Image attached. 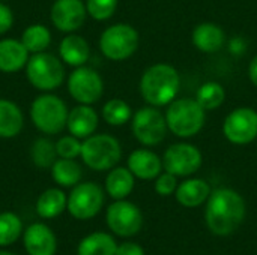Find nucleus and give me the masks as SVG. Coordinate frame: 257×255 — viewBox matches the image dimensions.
Listing matches in <instances>:
<instances>
[{"label":"nucleus","mask_w":257,"mask_h":255,"mask_svg":"<svg viewBox=\"0 0 257 255\" xmlns=\"http://www.w3.org/2000/svg\"><path fill=\"white\" fill-rule=\"evenodd\" d=\"M130 171L142 180H152L161 174L163 161L149 149H137L128 156Z\"/></svg>","instance_id":"dca6fc26"},{"label":"nucleus","mask_w":257,"mask_h":255,"mask_svg":"<svg viewBox=\"0 0 257 255\" xmlns=\"http://www.w3.org/2000/svg\"><path fill=\"white\" fill-rule=\"evenodd\" d=\"M176 188H178L176 176H173V174L169 173V171L161 173V174L155 179V191H157L158 195L169 197V195H172V194L176 192Z\"/></svg>","instance_id":"72a5a7b5"},{"label":"nucleus","mask_w":257,"mask_h":255,"mask_svg":"<svg viewBox=\"0 0 257 255\" xmlns=\"http://www.w3.org/2000/svg\"><path fill=\"white\" fill-rule=\"evenodd\" d=\"M104 204V192L93 182H83L74 186L68 197V212L77 219H90L99 213Z\"/></svg>","instance_id":"1a4fd4ad"},{"label":"nucleus","mask_w":257,"mask_h":255,"mask_svg":"<svg viewBox=\"0 0 257 255\" xmlns=\"http://www.w3.org/2000/svg\"><path fill=\"white\" fill-rule=\"evenodd\" d=\"M23 126L24 116L20 107L9 99H0V138L17 137Z\"/></svg>","instance_id":"4be33fe9"},{"label":"nucleus","mask_w":257,"mask_h":255,"mask_svg":"<svg viewBox=\"0 0 257 255\" xmlns=\"http://www.w3.org/2000/svg\"><path fill=\"white\" fill-rule=\"evenodd\" d=\"M80 156L83 162L95 171L111 170L120 161V143L113 135L93 134L81 143Z\"/></svg>","instance_id":"20e7f679"},{"label":"nucleus","mask_w":257,"mask_h":255,"mask_svg":"<svg viewBox=\"0 0 257 255\" xmlns=\"http://www.w3.org/2000/svg\"><path fill=\"white\" fill-rule=\"evenodd\" d=\"M68 206V198L63 191L50 188L44 191L36 201V212L44 219H53L59 216Z\"/></svg>","instance_id":"b1692460"},{"label":"nucleus","mask_w":257,"mask_h":255,"mask_svg":"<svg viewBox=\"0 0 257 255\" xmlns=\"http://www.w3.org/2000/svg\"><path fill=\"white\" fill-rule=\"evenodd\" d=\"M248 75H250V80L251 83L257 87V56L251 59L250 62V66H248Z\"/></svg>","instance_id":"e433bc0d"},{"label":"nucleus","mask_w":257,"mask_h":255,"mask_svg":"<svg viewBox=\"0 0 257 255\" xmlns=\"http://www.w3.org/2000/svg\"><path fill=\"white\" fill-rule=\"evenodd\" d=\"M117 243L107 233H92L86 236L77 248V255H116Z\"/></svg>","instance_id":"393cba45"},{"label":"nucleus","mask_w":257,"mask_h":255,"mask_svg":"<svg viewBox=\"0 0 257 255\" xmlns=\"http://www.w3.org/2000/svg\"><path fill=\"white\" fill-rule=\"evenodd\" d=\"M26 75L29 83L42 92H51L65 80V68L62 60L50 53H35L29 57L26 65Z\"/></svg>","instance_id":"423d86ee"},{"label":"nucleus","mask_w":257,"mask_h":255,"mask_svg":"<svg viewBox=\"0 0 257 255\" xmlns=\"http://www.w3.org/2000/svg\"><path fill=\"white\" fill-rule=\"evenodd\" d=\"M0 255H15V254H12V252H9V251H0Z\"/></svg>","instance_id":"4c0bfd02"},{"label":"nucleus","mask_w":257,"mask_h":255,"mask_svg":"<svg viewBox=\"0 0 257 255\" xmlns=\"http://www.w3.org/2000/svg\"><path fill=\"white\" fill-rule=\"evenodd\" d=\"M68 107L56 95H41L30 105V119L38 131L54 135L63 131L68 122Z\"/></svg>","instance_id":"39448f33"},{"label":"nucleus","mask_w":257,"mask_h":255,"mask_svg":"<svg viewBox=\"0 0 257 255\" xmlns=\"http://www.w3.org/2000/svg\"><path fill=\"white\" fill-rule=\"evenodd\" d=\"M68 92L77 102L92 105L102 96L104 81L95 69L83 65L75 68V71L69 75Z\"/></svg>","instance_id":"9d476101"},{"label":"nucleus","mask_w":257,"mask_h":255,"mask_svg":"<svg viewBox=\"0 0 257 255\" xmlns=\"http://www.w3.org/2000/svg\"><path fill=\"white\" fill-rule=\"evenodd\" d=\"M66 128L71 135L86 140L87 137L93 135L98 128V114L90 105L80 104L69 111Z\"/></svg>","instance_id":"f3484780"},{"label":"nucleus","mask_w":257,"mask_h":255,"mask_svg":"<svg viewBox=\"0 0 257 255\" xmlns=\"http://www.w3.org/2000/svg\"><path fill=\"white\" fill-rule=\"evenodd\" d=\"M23 231L21 219L12 212L0 213V246L12 245Z\"/></svg>","instance_id":"7c9ffc66"},{"label":"nucleus","mask_w":257,"mask_h":255,"mask_svg":"<svg viewBox=\"0 0 257 255\" xmlns=\"http://www.w3.org/2000/svg\"><path fill=\"white\" fill-rule=\"evenodd\" d=\"M24 248L29 255H54L57 251V239L50 227L36 222L26 228Z\"/></svg>","instance_id":"2eb2a0df"},{"label":"nucleus","mask_w":257,"mask_h":255,"mask_svg":"<svg viewBox=\"0 0 257 255\" xmlns=\"http://www.w3.org/2000/svg\"><path fill=\"white\" fill-rule=\"evenodd\" d=\"M0 2H5V0H0Z\"/></svg>","instance_id":"58836bf2"},{"label":"nucleus","mask_w":257,"mask_h":255,"mask_svg":"<svg viewBox=\"0 0 257 255\" xmlns=\"http://www.w3.org/2000/svg\"><path fill=\"white\" fill-rule=\"evenodd\" d=\"M224 98H226V92H224L223 86L217 81H208V83L202 84L196 95V101L206 111L217 110L224 102Z\"/></svg>","instance_id":"c85d7f7f"},{"label":"nucleus","mask_w":257,"mask_h":255,"mask_svg":"<svg viewBox=\"0 0 257 255\" xmlns=\"http://www.w3.org/2000/svg\"><path fill=\"white\" fill-rule=\"evenodd\" d=\"M131 117V107L119 98L107 101L102 107V119L111 126H122L126 122H130Z\"/></svg>","instance_id":"c756f323"},{"label":"nucleus","mask_w":257,"mask_h":255,"mask_svg":"<svg viewBox=\"0 0 257 255\" xmlns=\"http://www.w3.org/2000/svg\"><path fill=\"white\" fill-rule=\"evenodd\" d=\"M86 5L81 0H56L50 12L53 26L65 33L78 30L86 21Z\"/></svg>","instance_id":"4468645a"},{"label":"nucleus","mask_w":257,"mask_h":255,"mask_svg":"<svg viewBox=\"0 0 257 255\" xmlns=\"http://www.w3.org/2000/svg\"><path fill=\"white\" fill-rule=\"evenodd\" d=\"M133 134L139 143L143 146H157L160 144L169 131L166 116L158 110V107H143L137 110L133 116Z\"/></svg>","instance_id":"6e6552de"},{"label":"nucleus","mask_w":257,"mask_h":255,"mask_svg":"<svg viewBox=\"0 0 257 255\" xmlns=\"http://www.w3.org/2000/svg\"><path fill=\"white\" fill-rule=\"evenodd\" d=\"M117 8V0H86L87 14L96 21H105L113 17Z\"/></svg>","instance_id":"2f4dec72"},{"label":"nucleus","mask_w":257,"mask_h":255,"mask_svg":"<svg viewBox=\"0 0 257 255\" xmlns=\"http://www.w3.org/2000/svg\"><path fill=\"white\" fill-rule=\"evenodd\" d=\"M56 152L59 158L75 159L81 153V141L74 135H65L56 143Z\"/></svg>","instance_id":"473e14b6"},{"label":"nucleus","mask_w":257,"mask_h":255,"mask_svg":"<svg viewBox=\"0 0 257 255\" xmlns=\"http://www.w3.org/2000/svg\"><path fill=\"white\" fill-rule=\"evenodd\" d=\"M30 53L21 39H2L0 41V72L14 74L26 68Z\"/></svg>","instance_id":"a211bd4d"},{"label":"nucleus","mask_w":257,"mask_h":255,"mask_svg":"<svg viewBox=\"0 0 257 255\" xmlns=\"http://www.w3.org/2000/svg\"><path fill=\"white\" fill-rule=\"evenodd\" d=\"M176 200L184 207H197L208 201L211 195V186L203 179H187L176 188Z\"/></svg>","instance_id":"412c9836"},{"label":"nucleus","mask_w":257,"mask_h":255,"mask_svg":"<svg viewBox=\"0 0 257 255\" xmlns=\"http://www.w3.org/2000/svg\"><path fill=\"white\" fill-rule=\"evenodd\" d=\"M245 218V201L233 189L220 188L211 192L205 221L215 236H229L239 228Z\"/></svg>","instance_id":"f257e3e1"},{"label":"nucleus","mask_w":257,"mask_h":255,"mask_svg":"<svg viewBox=\"0 0 257 255\" xmlns=\"http://www.w3.org/2000/svg\"><path fill=\"white\" fill-rule=\"evenodd\" d=\"M105 221L114 234L120 237H131L142 230L143 215L140 209L131 201L116 200L108 206Z\"/></svg>","instance_id":"9b49d317"},{"label":"nucleus","mask_w":257,"mask_h":255,"mask_svg":"<svg viewBox=\"0 0 257 255\" xmlns=\"http://www.w3.org/2000/svg\"><path fill=\"white\" fill-rule=\"evenodd\" d=\"M21 42L32 54L42 53L51 44V33L44 24H32L23 32Z\"/></svg>","instance_id":"bb28decb"},{"label":"nucleus","mask_w":257,"mask_h":255,"mask_svg":"<svg viewBox=\"0 0 257 255\" xmlns=\"http://www.w3.org/2000/svg\"><path fill=\"white\" fill-rule=\"evenodd\" d=\"M136 176L125 167L113 168L105 179L107 194L114 200H125L134 189Z\"/></svg>","instance_id":"5701e85b"},{"label":"nucleus","mask_w":257,"mask_h":255,"mask_svg":"<svg viewBox=\"0 0 257 255\" xmlns=\"http://www.w3.org/2000/svg\"><path fill=\"white\" fill-rule=\"evenodd\" d=\"M224 137L238 146L250 144L257 138V111L250 107L233 110L223 123Z\"/></svg>","instance_id":"ddd939ff"},{"label":"nucleus","mask_w":257,"mask_h":255,"mask_svg":"<svg viewBox=\"0 0 257 255\" xmlns=\"http://www.w3.org/2000/svg\"><path fill=\"white\" fill-rule=\"evenodd\" d=\"M51 176L57 185L69 188V186H75L80 183L83 171H81L80 164H77L74 159L59 158L51 165Z\"/></svg>","instance_id":"a878e982"},{"label":"nucleus","mask_w":257,"mask_h":255,"mask_svg":"<svg viewBox=\"0 0 257 255\" xmlns=\"http://www.w3.org/2000/svg\"><path fill=\"white\" fill-rule=\"evenodd\" d=\"M116 255H145V251H143V248L139 243L125 242L122 245H117Z\"/></svg>","instance_id":"c9c22d12"},{"label":"nucleus","mask_w":257,"mask_h":255,"mask_svg":"<svg viewBox=\"0 0 257 255\" xmlns=\"http://www.w3.org/2000/svg\"><path fill=\"white\" fill-rule=\"evenodd\" d=\"M12 24H14V14L11 8L0 2V35L11 30Z\"/></svg>","instance_id":"f704fd0d"},{"label":"nucleus","mask_w":257,"mask_h":255,"mask_svg":"<svg viewBox=\"0 0 257 255\" xmlns=\"http://www.w3.org/2000/svg\"><path fill=\"white\" fill-rule=\"evenodd\" d=\"M56 143H53L50 138H38L32 143L30 147V158L32 162L39 168H48L56 162Z\"/></svg>","instance_id":"cd10ccee"},{"label":"nucleus","mask_w":257,"mask_h":255,"mask_svg":"<svg viewBox=\"0 0 257 255\" xmlns=\"http://www.w3.org/2000/svg\"><path fill=\"white\" fill-rule=\"evenodd\" d=\"M166 120L169 131H172L176 137L191 138L202 131L206 120V110L196 99H175L169 104Z\"/></svg>","instance_id":"7ed1b4c3"},{"label":"nucleus","mask_w":257,"mask_h":255,"mask_svg":"<svg viewBox=\"0 0 257 255\" xmlns=\"http://www.w3.org/2000/svg\"><path fill=\"white\" fill-rule=\"evenodd\" d=\"M59 54H60L62 62H65L69 66L78 68V66H83L89 60L90 47L83 36L69 33L60 42Z\"/></svg>","instance_id":"aec40b11"},{"label":"nucleus","mask_w":257,"mask_h":255,"mask_svg":"<svg viewBox=\"0 0 257 255\" xmlns=\"http://www.w3.org/2000/svg\"><path fill=\"white\" fill-rule=\"evenodd\" d=\"M139 48V32L130 24H113L107 27L99 38L101 53L114 62L131 57Z\"/></svg>","instance_id":"0eeeda50"},{"label":"nucleus","mask_w":257,"mask_h":255,"mask_svg":"<svg viewBox=\"0 0 257 255\" xmlns=\"http://www.w3.org/2000/svg\"><path fill=\"white\" fill-rule=\"evenodd\" d=\"M203 162L202 152L188 143H178L170 146L163 156V168L176 177H187L194 174Z\"/></svg>","instance_id":"f8f14e48"},{"label":"nucleus","mask_w":257,"mask_h":255,"mask_svg":"<svg viewBox=\"0 0 257 255\" xmlns=\"http://www.w3.org/2000/svg\"><path fill=\"white\" fill-rule=\"evenodd\" d=\"M191 39L197 50L212 54L221 50L226 44V33L215 23H202L194 27Z\"/></svg>","instance_id":"6ab92c4d"},{"label":"nucleus","mask_w":257,"mask_h":255,"mask_svg":"<svg viewBox=\"0 0 257 255\" xmlns=\"http://www.w3.org/2000/svg\"><path fill=\"white\" fill-rule=\"evenodd\" d=\"M179 72L167 63H157L148 68L140 80V93L152 107L169 105L179 93Z\"/></svg>","instance_id":"f03ea898"}]
</instances>
